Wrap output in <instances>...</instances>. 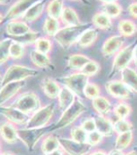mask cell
Returning a JSON list of instances; mask_svg holds the SVG:
<instances>
[{
    "mask_svg": "<svg viewBox=\"0 0 137 155\" xmlns=\"http://www.w3.org/2000/svg\"><path fill=\"white\" fill-rule=\"evenodd\" d=\"M136 45V42H133L126 47H123V49L119 51L114 58L111 72L109 73V78L113 77V75L118 72H122L123 69L129 68V64L133 58V50Z\"/></svg>",
    "mask_w": 137,
    "mask_h": 155,
    "instance_id": "cell-5",
    "label": "cell"
},
{
    "mask_svg": "<svg viewBox=\"0 0 137 155\" xmlns=\"http://www.w3.org/2000/svg\"><path fill=\"white\" fill-rule=\"evenodd\" d=\"M118 30L121 36L123 37H130L134 35L137 31V26L135 23L131 20H121L118 24Z\"/></svg>",
    "mask_w": 137,
    "mask_h": 155,
    "instance_id": "cell-30",
    "label": "cell"
},
{
    "mask_svg": "<svg viewBox=\"0 0 137 155\" xmlns=\"http://www.w3.org/2000/svg\"><path fill=\"white\" fill-rule=\"evenodd\" d=\"M75 100H76V96L66 87L61 86L59 94L57 96V101H59L60 109L64 111L66 108H68L74 103Z\"/></svg>",
    "mask_w": 137,
    "mask_h": 155,
    "instance_id": "cell-24",
    "label": "cell"
},
{
    "mask_svg": "<svg viewBox=\"0 0 137 155\" xmlns=\"http://www.w3.org/2000/svg\"><path fill=\"white\" fill-rule=\"evenodd\" d=\"M91 59L89 57L83 54H72L67 58V66L73 70H81L85 66Z\"/></svg>",
    "mask_w": 137,
    "mask_h": 155,
    "instance_id": "cell-26",
    "label": "cell"
},
{
    "mask_svg": "<svg viewBox=\"0 0 137 155\" xmlns=\"http://www.w3.org/2000/svg\"><path fill=\"white\" fill-rule=\"evenodd\" d=\"M112 123H113L114 132L118 133V134H123V133H126L133 130L132 123L127 121L126 119H118L117 121Z\"/></svg>",
    "mask_w": 137,
    "mask_h": 155,
    "instance_id": "cell-38",
    "label": "cell"
},
{
    "mask_svg": "<svg viewBox=\"0 0 137 155\" xmlns=\"http://www.w3.org/2000/svg\"><path fill=\"white\" fill-rule=\"evenodd\" d=\"M14 107L21 110L25 114L34 113L41 107V103L39 97L33 92H28L21 94L14 103Z\"/></svg>",
    "mask_w": 137,
    "mask_h": 155,
    "instance_id": "cell-8",
    "label": "cell"
},
{
    "mask_svg": "<svg viewBox=\"0 0 137 155\" xmlns=\"http://www.w3.org/2000/svg\"><path fill=\"white\" fill-rule=\"evenodd\" d=\"M107 155H125L123 153V151L121 150H118V149H112Z\"/></svg>",
    "mask_w": 137,
    "mask_h": 155,
    "instance_id": "cell-46",
    "label": "cell"
},
{
    "mask_svg": "<svg viewBox=\"0 0 137 155\" xmlns=\"http://www.w3.org/2000/svg\"><path fill=\"white\" fill-rule=\"evenodd\" d=\"M24 86H25L24 81L12 82V83H8L4 86H1V88H0V106H2L8 101L14 98Z\"/></svg>",
    "mask_w": 137,
    "mask_h": 155,
    "instance_id": "cell-14",
    "label": "cell"
},
{
    "mask_svg": "<svg viewBox=\"0 0 137 155\" xmlns=\"http://www.w3.org/2000/svg\"><path fill=\"white\" fill-rule=\"evenodd\" d=\"M70 137H71V140L75 141L85 143L87 141L88 133L84 131L81 128V126H75L70 131Z\"/></svg>",
    "mask_w": 137,
    "mask_h": 155,
    "instance_id": "cell-42",
    "label": "cell"
},
{
    "mask_svg": "<svg viewBox=\"0 0 137 155\" xmlns=\"http://www.w3.org/2000/svg\"><path fill=\"white\" fill-rule=\"evenodd\" d=\"M30 60H31L32 64L39 68L49 69V70L55 69V65L52 64L50 57L36 50L30 52Z\"/></svg>",
    "mask_w": 137,
    "mask_h": 155,
    "instance_id": "cell-17",
    "label": "cell"
},
{
    "mask_svg": "<svg viewBox=\"0 0 137 155\" xmlns=\"http://www.w3.org/2000/svg\"><path fill=\"white\" fill-rule=\"evenodd\" d=\"M95 121V127L96 131L99 133L104 138V137H111L114 133L113 123L112 121L105 116H101V115H97L94 117Z\"/></svg>",
    "mask_w": 137,
    "mask_h": 155,
    "instance_id": "cell-19",
    "label": "cell"
},
{
    "mask_svg": "<svg viewBox=\"0 0 137 155\" xmlns=\"http://www.w3.org/2000/svg\"><path fill=\"white\" fill-rule=\"evenodd\" d=\"M127 12H129L130 17L134 18V19H137V1L129 4V8H127Z\"/></svg>",
    "mask_w": 137,
    "mask_h": 155,
    "instance_id": "cell-45",
    "label": "cell"
},
{
    "mask_svg": "<svg viewBox=\"0 0 137 155\" xmlns=\"http://www.w3.org/2000/svg\"><path fill=\"white\" fill-rule=\"evenodd\" d=\"M122 82L132 92L137 94V71L131 68H126L122 71Z\"/></svg>",
    "mask_w": 137,
    "mask_h": 155,
    "instance_id": "cell-22",
    "label": "cell"
},
{
    "mask_svg": "<svg viewBox=\"0 0 137 155\" xmlns=\"http://www.w3.org/2000/svg\"><path fill=\"white\" fill-rule=\"evenodd\" d=\"M60 20L63 24L66 25V26L71 25H80V18H79L77 12L74 10L72 7H64L62 13H61Z\"/></svg>",
    "mask_w": 137,
    "mask_h": 155,
    "instance_id": "cell-28",
    "label": "cell"
},
{
    "mask_svg": "<svg viewBox=\"0 0 137 155\" xmlns=\"http://www.w3.org/2000/svg\"><path fill=\"white\" fill-rule=\"evenodd\" d=\"M30 28L27 23L24 21H11L6 25L5 31L13 38L19 37L30 31Z\"/></svg>",
    "mask_w": 137,
    "mask_h": 155,
    "instance_id": "cell-15",
    "label": "cell"
},
{
    "mask_svg": "<svg viewBox=\"0 0 137 155\" xmlns=\"http://www.w3.org/2000/svg\"><path fill=\"white\" fill-rule=\"evenodd\" d=\"M25 46L19 42L13 40L12 45L10 47V58L13 60H21L24 56Z\"/></svg>",
    "mask_w": 137,
    "mask_h": 155,
    "instance_id": "cell-39",
    "label": "cell"
},
{
    "mask_svg": "<svg viewBox=\"0 0 137 155\" xmlns=\"http://www.w3.org/2000/svg\"><path fill=\"white\" fill-rule=\"evenodd\" d=\"M12 42V38H5L0 41V65L5 64L10 58V47Z\"/></svg>",
    "mask_w": 137,
    "mask_h": 155,
    "instance_id": "cell-34",
    "label": "cell"
},
{
    "mask_svg": "<svg viewBox=\"0 0 137 155\" xmlns=\"http://www.w3.org/2000/svg\"><path fill=\"white\" fill-rule=\"evenodd\" d=\"M105 90L114 99L125 101L130 98L131 91L122 80H111L105 83Z\"/></svg>",
    "mask_w": 137,
    "mask_h": 155,
    "instance_id": "cell-10",
    "label": "cell"
},
{
    "mask_svg": "<svg viewBox=\"0 0 137 155\" xmlns=\"http://www.w3.org/2000/svg\"><path fill=\"white\" fill-rule=\"evenodd\" d=\"M54 104H49L45 106H41L29 118L28 122L25 125V128L26 129H35V128H43L48 126L49 122L51 121L53 115H54Z\"/></svg>",
    "mask_w": 137,
    "mask_h": 155,
    "instance_id": "cell-7",
    "label": "cell"
},
{
    "mask_svg": "<svg viewBox=\"0 0 137 155\" xmlns=\"http://www.w3.org/2000/svg\"><path fill=\"white\" fill-rule=\"evenodd\" d=\"M91 23L90 24H80L77 25L64 26L59 28V31L54 36L56 42L64 50H68L72 45L77 43L82 33L87 29L91 28Z\"/></svg>",
    "mask_w": 137,
    "mask_h": 155,
    "instance_id": "cell-1",
    "label": "cell"
},
{
    "mask_svg": "<svg viewBox=\"0 0 137 155\" xmlns=\"http://www.w3.org/2000/svg\"><path fill=\"white\" fill-rule=\"evenodd\" d=\"M59 21L54 19V18L47 17L43 24V31L45 32L47 36H53L54 37L56 34V32L59 31L60 26H59Z\"/></svg>",
    "mask_w": 137,
    "mask_h": 155,
    "instance_id": "cell-32",
    "label": "cell"
},
{
    "mask_svg": "<svg viewBox=\"0 0 137 155\" xmlns=\"http://www.w3.org/2000/svg\"><path fill=\"white\" fill-rule=\"evenodd\" d=\"M18 129L14 124L10 122H4L0 125V136L7 143H15L18 141Z\"/></svg>",
    "mask_w": 137,
    "mask_h": 155,
    "instance_id": "cell-18",
    "label": "cell"
},
{
    "mask_svg": "<svg viewBox=\"0 0 137 155\" xmlns=\"http://www.w3.org/2000/svg\"><path fill=\"white\" fill-rule=\"evenodd\" d=\"M8 1H0V5H6Z\"/></svg>",
    "mask_w": 137,
    "mask_h": 155,
    "instance_id": "cell-52",
    "label": "cell"
},
{
    "mask_svg": "<svg viewBox=\"0 0 137 155\" xmlns=\"http://www.w3.org/2000/svg\"><path fill=\"white\" fill-rule=\"evenodd\" d=\"M34 47L36 51L48 55L53 49V43L47 37H39L37 41L34 43Z\"/></svg>",
    "mask_w": 137,
    "mask_h": 155,
    "instance_id": "cell-36",
    "label": "cell"
},
{
    "mask_svg": "<svg viewBox=\"0 0 137 155\" xmlns=\"http://www.w3.org/2000/svg\"><path fill=\"white\" fill-rule=\"evenodd\" d=\"M91 155H107V153L104 152L103 150H95V151L91 153Z\"/></svg>",
    "mask_w": 137,
    "mask_h": 155,
    "instance_id": "cell-48",
    "label": "cell"
},
{
    "mask_svg": "<svg viewBox=\"0 0 137 155\" xmlns=\"http://www.w3.org/2000/svg\"><path fill=\"white\" fill-rule=\"evenodd\" d=\"M35 2L36 1H29V0H20V1H17L16 3L13 4L11 8L8 10L5 17H3V21H11V20L17 19V18H19V17H23L25 14V12L27 11Z\"/></svg>",
    "mask_w": 137,
    "mask_h": 155,
    "instance_id": "cell-13",
    "label": "cell"
},
{
    "mask_svg": "<svg viewBox=\"0 0 137 155\" xmlns=\"http://www.w3.org/2000/svg\"><path fill=\"white\" fill-rule=\"evenodd\" d=\"M41 88L44 92V94H45L49 99L55 100V99H57V96L59 94L61 86L59 85V82L55 80V79L47 77V78L42 79Z\"/></svg>",
    "mask_w": 137,
    "mask_h": 155,
    "instance_id": "cell-16",
    "label": "cell"
},
{
    "mask_svg": "<svg viewBox=\"0 0 137 155\" xmlns=\"http://www.w3.org/2000/svg\"><path fill=\"white\" fill-rule=\"evenodd\" d=\"M102 140H103V137L95 130V131L91 132V133H89V134H88L86 143L88 144H90L91 147H95V145L99 144L101 141H102Z\"/></svg>",
    "mask_w": 137,
    "mask_h": 155,
    "instance_id": "cell-43",
    "label": "cell"
},
{
    "mask_svg": "<svg viewBox=\"0 0 137 155\" xmlns=\"http://www.w3.org/2000/svg\"><path fill=\"white\" fill-rule=\"evenodd\" d=\"M60 147L59 138L55 135H48L45 139L43 140L41 143V150L43 154H48L54 152L56 150H59Z\"/></svg>",
    "mask_w": 137,
    "mask_h": 155,
    "instance_id": "cell-29",
    "label": "cell"
},
{
    "mask_svg": "<svg viewBox=\"0 0 137 155\" xmlns=\"http://www.w3.org/2000/svg\"><path fill=\"white\" fill-rule=\"evenodd\" d=\"M39 74L37 69L30 68L24 65L20 64H12L8 68L3 75V79L1 82V86L6 85L12 82H21L25 79L30 77H35Z\"/></svg>",
    "mask_w": 137,
    "mask_h": 155,
    "instance_id": "cell-3",
    "label": "cell"
},
{
    "mask_svg": "<svg viewBox=\"0 0 137 155\" xmlns=\"http://www.w3.org/2000/svg\"><path fill=\"white\" fill-rule=\"evenodd\" d=\"M113 111L118 119H126V117H129L131 113V107L129 104L125 103V101H120L114 105Z\"/></svg>",
    "mask_w": 137,
    "mask_h": 155,
    "instance_id": "cell-35",
    "label": "cell"
},
{
    "mask_svg": "<svg viewBox=\"0 0 137 155\" xmlns=\"http://www.w3.org/2000/svg\"><path fill=\"white\" fill-rule=\"evenodd\" d=\"M18 138L21 140L29 151H32L35 145L42 137H44L48 132H51V126H46L43 128H35V129H18Z\"/></svg>",
    "mask_w": 137,
    "mask_h": 155,
    "instance_id": "cell-6",
    "label": "cell"
},
{
    "mask_svg": "<svg viewBox=\"0 0 137 155\" xmlns=\"http://www.w3.org/2000/svg\"><path fill=\"white\" fill-rule=\"evenodd\" d=\"M132 60L134 61V64L137 66V43H136V45L134 47V50H133V58H132Z\"/></svg>",
    "mask_w": 137,
    "mask_h": 155,
    "instance_id": "cell-47",
    "label": "cell"
},
{
    "mask_svg": "<svg viewBox=\"0 0 137 155\" xmlns=\"http://www.w3.org/2000/svg\"><path fill=\"white\" fill-rule=\"evenodd\" d=\"M125 44V37L121 36L120 34H115L110 36L104 41L101 47V53L106 58L111 57L114 54L123 49V46Z\"/></svg>",
    "mask_w": 137,
    "mask_h": 155,
    "instance_id": "cell-12",
    "label": "cell"
},
{
    "mask_svg": "<svg viewBox=\"0 0 137 155\" xmlns=\"http://www.w3.org/2000/svg\"><path fill=\"white\" fill-rule=\"evenodd\" d=\"M91 25L96 29L110 30L112 28V20L102 12H96L91 18Z\"/></svg>",
    "mask_w": 137,
    "mask_h": 155,
    "instance_id": "cell-21",
    "label": "cell"
},
{
    "mask_svg": "<svg viewBox=\"0 0 137 155\" xmlns=\"http://www.w3.org/2000/svg\"><path fill=\"white\" fill-rule=\"evenodd\" d=\"M125 155H137V147H134L133 149H131L129 152H127Z\"/></svg>",
    "mask_w": 137,
    "mask_h": 155,
    "instance_id": "cell-50",
    "label": "cell"
},
{
    "mask_svg": "<svg viewBox=\"0 0 137 155\" xmlns=\"http://www.w3.org/2000/svg\"><path fill=\"white\" fill-rule=\"evenodd\" d=\"M101 9H102V13L107 15L111 20L119 18L123 12V8L118 1H102Z\"/></svg>",
    "mask_w": 137,
    "mask_h": 155,
    "instance_id": "cell-23",
    "label": "cell"
},
{
    "mask_svg": "<svg viewBox=\"0 0 137 155\" xmlns=\"http://www.w3.org/2000/svg\"><path fill=\"white\" fill-rule=\"evenodd\" d=\"M44 9H45V1L44 0L36 1L25 12V14L21 17L23 21H25V23H31V21H36L43 14Z\"/></svg>",
    "mask_w": 137,
    "mask_h": 155,
    "instance_id": "cell-20",
    "label": "cell"
},
{
    "mask_svg": "<svg viewBox=\"0 0 137 155\" xmlns=\"http://www.w3.org/2000/svg\"><path fill=\"white\" fill-rule=\"evenodd\" d=\"M0 114L10 123L16 125H26L30 118L27 114L21 112L14 106H0Z\"/></svg>",
    "mask_w": 137,
    "mask_h": 155,
    "instance_id": "cell-11",
    "label": "cell"
},
{
    "mask_svg": "<svg viewBox=\"0 0 137 155\" xmlns=\"http://www.w3.org/2000/svg\"><path fill=\"white\" fill-rule=\"evenodd\" d=\"M85 111H87V106L82 103L81 100L76 99L74 103L62 112L59 119L56 121V123H55V125L51 126V132L69 126Z\"/></svg>",
    "mask_w": 137,
    "mask_h": 155,
    "instance_id": "cell-2",
    "label": "cell"
},
{
    "mask_svg": "<svg viewBox=\"0 0 137 155\" xmlns=\"http://www.w3.org/2000/svg\"><path fill=\"white\" fill-rule=\"evenodd\" d=\"M97 37H98V30L94 28H90L82 33L77 43L81 48H89L96 41Z\"/></svg>",
    "mask_w": 137,
    "mask_h": 155,
    "instance_id": "cell-25",
    "label": "cell"
},
{
    "mask_svg": "<svg viewBox=\"0 0 137 155\" xmlns=\"http://www.w3.org/2000/svg\"><path fill=\"white\" fill-rule=\"evenodd\" d=\"M0 155H15V154H14V153H12V152H9V151H5V152L1 153Z\"/></svg>",
    "mask_w": 137,
    "mask_h": 155,
    "instance_id": "cell-51",
    "label": "cell"
},
{
    "mask_svg": "<svg viewBox=\"0 0 137 155\" xmlns=\"http://www.w3.org/2000/svg\"><path fill=\"white\" fill-rule=\"evenodd\" d=\"M63 8H64L63 1H59V0H53V1H50L48 3L47 8H46L48 17L54 18V19H56V20L60 19Z\"/></svg>",
    "mask_w": 137,
    "mask_h": 155,
    "instance_id": "cell-33",
    "label": "cell"
},
{
    "mask_svg": "<svg viewBox=\"0 0 137 155\" xmlns=\"http://www.w3.org/2000/svg\"><path fill=\"white\" fill-rule=\"evenodd\" d=\"M91 104L92 107L97 112V114L101 115V116H105L106 114H108L112 107L110 101L103 96H99L94 100H92Z\"/></svg>",
    "mask_w": 137,
    "mask_h": 155,
    "instance_id": "cell-27",
    "label": "cell"
},
{
    "mask_svg": "<svg viewBox=\"0 0 137 155\" xmlns=\"http://www.w3.org/2000/svg\"><path fill=\"white\" fill-rule=\"evenodd\" d=\"M45 155H63V152L61 151L60 149H59V150H56V151H54V152L48 153V154H45Z\"/></svg>",
    "mask_w": 137,
    "mask_h": 155,
    "instance_id": "cell-49",
    "label": "cell"
},
{
    "mask_svg": "<svg viewBox=\"0 0 137 155\" xmlns=\"http://www.w3.org/2000/svg\"><path fill=\"white\" fill-rule=\"evenodd\" d=\"M57 80L62 83V85L69 89L75 96L83 98L85 87L89 83V77L82 72H75L63 77L57 78Z\"/></svg>",
    "mask_w": 137,
    "mask_h": 155,
    "instance_id": "cell-4",
    "label": "cell"
},
{
    "mask_svg": "<svg viewBox=\"0 0 137 155\" xmlns=\"http://www.w3.org/2000/svg\"><path fill=\"white\" fill-rule=\"evenodd\" d=\"M2 79H3V76H1V74H0V85H1V82H2Z\"/></svg>",
    "mask_w": 137,
    "mask_h": 155,
    "instance_id": "cell-54",
    "label": "cell"
},
{
    "mask_svg": "<svg viewBox=\"0 0 137 155\" xmlns=\"http://www.w3.org/2000/svg\"><path fill=\"white\" fill-rule=\"evenodd\" d=\"M81 128L85 131L86 133H91L96 130V127H95V121H94V118L90 117V118H87L85 119L82 124H81Z\"/></svg>",
    "mask_w": 137,
    "mask_h": 155,
    "instance_id": "cell-44",
    "label": "cell"
},
{
    "mask_svg": "<svg viewBox=\"0 0 137 155\" xmlns=\"http://www.w3.org/2000/svg\"><path fill=\"white\" fill-rule=\"evenodd\" d=\"M2 21H3V16L1 13H0V24H2Z\"/></svg>",
    "mask_w": 137,
    "mask_h": 155,
    "instance_id": "cell-53",
    "label": "cell"
},
{
    "mask_svg": "<svg viewBox=\"0 0 137 155\" xmlns=\"http://www.w3.org/2000/svg\"><path fill=\"white\" fill-rule=\"evenodd\" d=\"M132 140H133V132L132 131L118 134L116 143H115V149L121 150V151L126 149L132 143Z\"/></svg>",
    "mask_w": 137,
    "mask_h": 155,
    "instance_id": "cell-31",
    "label": "cell"
},
{
    "mask_svg": "<svg viewBox=\"0 0 137 155\" xmlns=\"http://www.w3.org/2000/svg\"><path fill=\"white\" fill-rule=\"evenodd\" d=\"M99 70H100V64L97 63L96 61L91 60L89 63L84 66L83 69L80 72L85 74L88 77H91V76H94V75H96L97 73H98Z\"/></svg>",
    "mask_w": 137,
    "mask_h": 155,
    "instance_id": "cell-41",
    "label": "cell"
},
{
    "mask_svg": "<svg viewBox=\"0 0 137 155\" xmlns=\"http://www.w3.org/2000/svg\"><path fill=\"white\" fill-rule=\"evenodd\" d=\"M100 96V87L95 83L89 82L84 90V97L89 100H94Z\"/></svg>",
    "mask_w": 137,
    "mask_h": 155,
    "instance_id": "cell-40",
    "label": "cell"
},
{
    "mask_svg": "<svg viewBox=\"0 0 137 155\" xmlns=\"http://www.w3.org/2000/svg\"><path fill=\"white\" fill-rule=\"evenodd\" d=\"M60 147L69 155H86L91 150V147L87 143H78L71 139L59 138Z\"/></svg>",
    "mask_w": 137,
    "mask_h": 155,
    "instance_id": "cell-9",
    "label": "cell"
},
{
    "mask_svg": "<svg viewBox=\"0 0 137 155\" xmlns=\"http://www.w3.org/2000/svg\"><path fill=\"white\" fill-rule=\"evenodd\" d=\"M38 38H39V32L30 30L29 32L21 35V36L14 37L12 39L14 41H16V42H19L21 44H23V45L26 46V45H30V44H34L35 42L37 41Z\"/></svg>",
    "mask_w": 137,
    "mask_h": 155,
    "instance_id": "cell-37",
    "label": "cell"
}]
</instances>
